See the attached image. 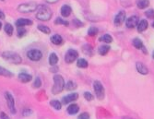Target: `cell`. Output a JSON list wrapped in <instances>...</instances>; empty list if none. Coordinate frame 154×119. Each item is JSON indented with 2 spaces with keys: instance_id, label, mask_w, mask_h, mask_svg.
Returning <instances> with one entry per match:
<instances>
[{
  "instance_id": "obj_1",
  "label": "cell",
  "mask_w": 154,
  "mask_h": 119,
  "mask_svg": "<svg viewBox=\"0 0 154 119\" xmlns=\"http://www.w3.org/2000/svg\"><path fill=\"white\" fill-rule=\"evenodd\" d=\"M52 10L45 5H40L37 7L36 9V18L42 21H49L52 17Z\"/></svg>"
},
{
  "instance_id": "obj_2",
  "label": "cell",
  "mask_w": 154,
  "mask_h": 119,
  "mask_svg": "<svg viewBox=\"0 0 154 119\" xmlns=\"http://www.w3.org/2000/svg\"><path fill=\"white\" fill-rule=\"evenodd\" d=\"M65 80L61 75H54V86L52 88L53 94L60 93L65 88Z\"/></svg>"
},
{
  "instance_id": "obj_3",
  "label": "cell",
  "mask_w": 154,
  "mask_h": 119,
  "mask_svg": "<svg viewBox=\"0 0 154 119\" xmlns=\"http://www.w3.org/2000/svg\"><path fill=\"white\" fill-rule=\"evenodd\" d=\"M2 57L5 60H7L9 63H12V64H19V63H21V60H22L21 55H18L17 53L10 52V51L4 52Z\"/></svg>"
},
{
  "instance_id": "obj_4",
  "label": "cell",
  "mask_w": 154,
  "mask_h": 119,
  "mask_svg": "<svg viewBox=\"0 0 154 119\" xmlns=\"http://www.w3.org/2000/svg\"><path fill=\"white\" fill-rule=\"evenodd\" d=\"M37 4L35 2H30V3H24L19 5L18 7V10L19 12L22 13H29V12H33V11L37 9Z\"/></svg>"
},
{
  "instance_id": "obj_5",
  "label": "cell",
  "mask_w": 154,
  "mask_h": 119,
  "mask_svg": "<svg viewBox=\"0 0 154 119\" xmlns=\"http://www.w3.org/2000/svg\"><path fill=\"white\" fill-rule=\"evenodd\" d=\"M93 89H94V92H95L96 97L99 100H102V99L104 98V86L102 85V83L99 80L94 81Z\"/></svg>"
},
{
  "instance_id": "obj_6",
  "label": "cell",
  "mask_w": 154,
  "mask_h": 119,
  "mask_svg": "<svg viewBox=\"0 0 154 119\" xmlns=\"http://www.w3.org/2000/svg\"><path fill=\"white\" fill-rule=\"evenodd\" d=\"M78 57V53L76 50L69 49L65 55V61L68 63V64H71V63H73L75 60H76Z\"/></svg>"
},
{
  "instance_id": "obj_7",
  "label": "cell",
  "mask_w": 154,
  "mask_h": 119,
  "mask_svg": "<svg viewBox=\"0 0 154 119\" xmlns=\"http://www.w3.org/2000/svg\"><path fill=\"white\" fill-rule=\"evenodd\" d=\"M27 57H28L31 61H39L42 57V54L41 51L38 49H31L27 53Z\"/></svg>"
},
{
  "instance_id": "obj_8",
  "label": "cell",
  "mask_w": 154,
  "mask_h": 119,
  "mask_svg": "<svg viewBox=\"0 0 154 119\" xmlns=\"http://www.w3.org/2000/svg\"><path fill=\"white\" fill-rule=\"evenodd\" d=\"M5 98L7 100V106L10 110V112L12 114H16V108H15V100H14V97L11 95L10 92H5Z\"/></svg>"
},
{
  "instance_id": "obj_9",
  "label": "cell",
  "mask_w": 154,
  "mask_h": 119,
  "mask_svg": "<svg viewBox=\"0 0 154 119\" xmlns=\"http://www.w3.org/2000/svg\"><path fill=\"white\" fill-rule=\"evenodd\" d=\"M139 22V19L137 16H131V17L127 19V21L125 22V25L129 29H133V28L137 26Z\"/></svg>"
},
{
  "instance_id": "obj_10",
  "label": "cell",
  "mask_w": 154,
  "mask_h": 119,
  "mask_svg": "<svg viewBox=\"0 0 154 119\" xmlns=\"http://www.w3.org/2000/svg\"><path fill=\"white\" fill-rule=\"evenodd\" d=\"M125 19V12L124 10H121L116 16V18H114V24L116 26H120L124 23Z\"/></svg>"
},
{
  "instance_id": "obj_11",
  "label": "cell",
  "mask_w": 154,
  "mask_h": 119,
  "mask_svg": "<svg viewBox=\"0 0 154 119\" xmlns=\"http://www.w3.org/2000/svg\"><path fill=\"white\" fill-rule=\"evenodd\" d=\"M78 94L74 92V93H71V94H68V95H66V96H65L62 99V102H63V104H68L69 102H72L74 101L78 100Z\"/></svg>"
},
{
  "instance_id": "obj_12",
  "label": "cell",
  "mask_w": 154,
  "mask_h": 119,
  "mask_svg": "<svg viewBox=\"0 0 154 119\" xmlns=\"http://www.w3.org/2000/svg\"><path fill=\"white\" fill-rule=\"evenodd\" d=\"M136 67H137V72H139L142 75H147L149 73V69L148 67L146 66L143 63L141 62H137L136 63Z\"/></svg>"
},
{
  "instance_id": "obj_13",
  "label": "cell",
  "mask_w": 154,
  "mask_h": 119,
  "mask_svg": "<svg viewBox=\"0 0 154 119\" xmlns=\"http://www.w3.org/2000/svg\"><path fill=\"white\" fill-rule=\"evenodd\" d=\"M31 24H33V21L29 19H19L16 21V25L18 27H24L26 25H31Z\"/></svg>"
},
{
  "instance_id": "obj_14",
  "label": "cell",
  "mask_w": 154,
  "mask_h": 119,
  "mask_svg": "<svg viewBox=\"0 0 154 119\" xmlns=\"http://www.w3.org/2000/svg\"><path fill=\"white\" fill-rule=\"evenodd\" d=\"M148 26H149L148 21H146V19H141L139 22V24H137V31H139V33H142V31H144L145 30H147Z\"/></svg>"
},
{
  "instance_id": "obj_15",
  "label": "cell",
  "mask_w": 154,
  "mask_h": 119,
  "mask_svg": "<svg viewBox=\"0 0 154 119\" xmlns=\"http://www.w3.org/2000/svg\"><path fill=\"white\" fill-rule=\"evenodd\" d=\"M133 45L136 47L137 49H142L144 51V54H147L146 53V50H145V47L143 45V43H142V41L139 38H136L133 40Z\"/></svg>"
},
{
  "instance_id": "obj_16",
  "label": "cell",
  "mask_w": 154,
  "mask_h": 119,
  "mask_svg": "<svg viewBox=\"0 0 154 119\" xmlns=\"http://www.w3.org/2000/svg\"><path fill=\"white\" fill-rule=\"evenodd\" d=\"M51 42L56 45H60L63 43V38L58 34H54L51 37Z\"/></svg>"
},
{
  "instance_id": "obj_17",
  "label": "cell",
  "mask_w": 154,
  "mask_h": 119,
  "mask_svg": "<svg viewBox=\"0 0 154 119\" xmlns=\"http://www.w3.org/2000/svg\"><path fill=\"white\" fill-rule=\"evenodd\" d=\"M19 79L23 83H27L31 80V75L27 73H21L19 75Z\"/></svg>"
},
{
  "instance_id": "obj_18",
  "label": "cell",
  "mask_w": 154,
  "mask_h": 119,
  "mask_svg": "<svg viewBox=\"0 0 154 119\" xmlns=\"http://www.w3.org/2000/svg\"><path fill=\"white\" fill-rule=\"evenodd\" d=\"M78 110H80V107H78V105L76 104H70L68 107V109H66V111H68V113L69 114H76L78 112Z\"/></svg>"
},
{
  "instance_id": "obj_19",
  "label": "cell",
  "mask_w": 154,
  "mask_h": 119,
  "mask_svg": "<svg viewBox=\"0 0 154 119\" xmlns=\"http://www.w3.org/2000/svg\"><path fill=\"white\" fill-rule=\"evenodd\" d=\"M71 14V7L68 5H64L61 7V15L63 17H68Z\"/></svg>"
},
{
  "instance_id": "obj_20",
  "label": "cell",
  "mask_w": 154,
  "mask_h": 119,
  "mask_svg": "<svg viewBox=\"0 0 154 119\" xmlns=\"http://www.w3.org/2000/svg\"><path fill=\"white\" fill-rule=\"evenodd\" d=\"M149 0H137V6L140 9H146L147 7H149Z\"/></svg>"
},
{
  "instance_id": "obj_21",
  "label": "cell",
  "mask_w": 154,
  "mask_h": 119,
  "mask_svg": "<svg viewBox=\"0 0 154 119\" xmlns=\"http://www.w3.org/2000/svg\"><path fill=\"white\" fill-rule=\"evenodd\" d=\"M109 50H110V46L109 45H101L100 47H99L98 52H99V54H100L101 55H105L106 54L109 52Z\"/></svg>"
},
{
  "instance_id": "obj_22",
  "label": "cell",
  "mask_w": 154,
  "mask_h": 119,
  "mask_svg": "<svg viewBox=\"0 0 154 119\" xmlns=\"http://www.w3.org/2000/svg\"><path fill=\"white\" fill-rule=\"evenodd\" d=\"M58 62V57H57V55L54 54V53H52L50 55H49V63H50V65H52V66H54L56 64V63Z\"/></svg>"
},
{
  "instance_id": "obj_23",
  "label": "cell",
  "mask_w": 154,
  "mask_h": 119,
  "mask_svg": "<svg viewBox=\"0 0 154 119\" xmlns=\"http://www.w3.org/2000/svg\"><path fill=\"white\" fill-rule=\"evenodd\" d=\"M0 76H4V77H12L13 74L10 72V71L7 70L6 68H4L3 66H0Z\"/></svg>"
},
{
  "instance_id": "obj_24",
  "label": "cell",
  "mask_w": 154,
  "mask_h": 119,
  "mask_svg": "<svg viewBox=\"0 0 154 119\" xmlns=\"http://www.w3.org/2000/svg\"><path fill=\"white\" fill-rule=\"evenodd\" d=\"M65 88L68 90H72L77 89V84L74 81L69 80V81L66 82V84L65 85Z\"/></svg>"
},
{
  "instance_id": "obj_25",
  "label": "cell",
  "mask_w": 154,
  "mask_h": 119,
  "mask_svg": "<svg viewBox=\"0 0 154 119\" xmlns=\"http://www.w3.org/2000/svg\"><path fill=\"white\" fill-rule=\"evenodd\" d=\"M77 66L78 67H80V68H86V67L88 66V62H87L84 58H80V59H78V60Z\"/></svg>"
},
{
  "instance_id": "obj_26",
  "label": "cell",
  "mask_w": 154,
  "mask_h": 119,
  "mask_svg": "<svg viewBox=\"0 0 154 119\" xmlns=\"http://www.w3.org/2000/svg\"><path fill=\"white\" fill-rule=\"evenodd\" d=\"M13 26L10 24V23H7V24L5 25V31H6V33L7 35H9V36H11V35L13 34Z\"/></svg>"
},
{
  "instance_id": "obj_27",
  "label": "cell",
  "mask_w": 154,
  "mask_h": 119,
  "mask_svg": "<svg viewBox=\"0 0 154 119\" xmlns=\"http://www.w3.org/2000/svg\"><path fill=\"white\" fill-rule=\"evenodd\" d=\"M50 104H51V106H53L56 110H60V109H61V107H62L61 102H59V101H57V100H53V101H51V102H50Z\"/></svg>"
},
{
  "instance_id": "obj_28",
  "label": "cell",
  "mask_w": 154,
  "mask_h": 119,
  "mask_svg": "<svg viewBox=\"0 0 154 119\" xmlns=\"http://www.w3.org/2000/svg\"><path fill=\"white\" fill-rule=\"evenodd\" d=\"M100 41L104 42V43H112L113 38H112V36L110 34H104V36H102L100 38Z\"/></svg>"
},
{
  "instance_id": "obj_29",
  "label": "cell",
  "mask_w": 154,
  "mask_h": 119,
  "mask_svg": "<svg viewBox=\"0 0 154 119\" xmlns=\"http://www.w3.org/2000/svg\"><path fill=\"white\" fill-rule=\"evenodd\" d=\"M38 30L41 31L42 33H46V34H49L51 33L50 28H48L47 26H44V25H39L38 26Z\"/></svg>"
},
{
  "instance_id": "obj_30",
  "label": "cell",
  "mask_w": 154,
  "mask_h": 119,
  "mask_svg": "<svg viewBox=\"0 0 154 119\" xmlns=\"http://www.w3.org/2000/svg\"><path fill=\"white\" fill-rule=\"evenodd\" d=\"M25 34H26V29H24L23 27H18V30H17V35H18V37L21 38V37L24 36Z\"/></svg>"
},
{
  "instance_id": "obj_31",
  "label": "cell",
  "mask_w": 154,
  "mask_h": 119,
  "mask_svg": "<svg viewBox=\"0 0 154 119\" xmlns=\"http://www.w3.org/2000/svg\"><path fill=\"white\" fill-rule=\"evenodd\" d=\"M97 33H98V29L95 27H90L88 31V34L90 36H95Z\"/></svg>"
},
{
  "instance_id": "obj_32",
  "label": "cell",
  "mask_w": 154,
  "mask_h": 119,
  "mask_svg": "<svg viewBox=\"0 0 154 119\" xmlns=\"http://www.w3.org/2000/svg\"><path fill=\"white\" fill-rule=\"evenodd\" d=\"M54 24H56V25L57 24H63V25H65V26H68V22L63 21L61 18H56V19L54 21Z\"/></svg>"
},
{
  "instance_id": "obj_33",
  "label": "cell",
  "mask_w": 154,
  "mask_h": 119,
  "mask_svg": "<svg viewBox=\"0 0 154 119\" xmlns=\"http://www.w3.org/2000/svg\"><path fill=\"white\" fill-rule=\"evenodd\" d=\"M145 15L147 16L149 19H153L154 18V10L153 9H149L145 12Z\"/></svg>"
},
{
  "instance_id": "obj_34",
  "label": "cell",
  "mask_w": 154,
  "mask_h": 119,
  "mask_svg": "<svg viewBox=\"0 0 154 119\" xmlns=\"http://www.w3.org/2000/svg\"><path fill=\"white\" fill-rule=\"evenodd\" d=\"M84 97H85V99L87 101H92V100H93V95L90 93V92H86L85 93H84Z\"/></svg>"
},
{
  "instance_id": "obj_35",
  "label": "cell",
  "mask_w": 154,
  "mask_h": 119,
  "mask_svg": "<svg viewBox=\"0 0 154 119\" xmlns=\"http://www.w3.org/2000/svg\"><path fill=\"white\" fill-rule=\"evenodd\" d=\"M41 85H42V81H41V79H40V78H39V77H37V78H36V79H35V81H34L33 86L35 87V88H40Z\"/></svg>"
},
{
  "instance_id": "obj_36",
  "label": "cell",
  "mask_w": 154,
  "mask_h": 119,
  "mask_svg": "<svg viewBox=\"0 0 154 119\" xmlns=\"http://www.w3.org/2000/svg\"><path fill=\"white\" fill-rule=\"evenodd\" d=\"M90 118V114L88 113H82L78 116V119H89Z\"/></svg>"
},
{
  "instance_id": "obj_37",
  "label": "cell",
  "mask_w": 154,
  "mask_h": 119,
  "mask_svg": "<svg viewBox=\"0 0 154 119\" xmlns=\"http://www.w3.org/2000/svg\"><path fill=\"white\" fill-rule=\"evenodd\" d=\"M0 118H1V119H10L9 117V116H7V114H5L4 112H2L1 114H0Z\"/></svg>"
},
{
  "instance_id": "obj_38",
  "label": "cell",
  "mask_w": 154,
  "mask_h": 119,
  "mask_svg": "<svg viewBox=\"0 0 154 119\" xmlns=\"http://www.w3.org/2000/svg\"><path fill=\"white\" fill-rule=\"evenodd\" d=\"M0 19H5V14H4L1 10H0Z\"/></svg>"
},
{
  "instance_id": "obj_39",
  "label": "cell",
  "mask_w": 154,
  "mask_h": 119,
  "mask_svg": "<svg viewBox=\"0 0 154 119\" xmlns=\"http://www.w3.org/2000/svg\"><path fill=\"white\" fill-rule=\"evenodd\" d=\"M45 1L46 2H48V3H56V2H57L58 1V0H45Z\"/></svg>"
},
{
  "instance_id": "obj_40",
  "label": "cell",
  "mask_w": 154,
  "mask_h": 119,
  "mask_svg": "<svg viewBox=\"0 0 154 119\" xmlns=\"http://www.w3.org/2000/svg\"><path fill=\"white\" fill-rule=\"evenodd\" d=\"M123 119H131V118H127V117H123Z\"/></svg>"
},
{
  "instance_id": "obj_41",
  "label": "cell",
  "mask_w": 154,
  "mask_h": 119,
  "mask_svg": "<svg viewBox=\"0 0 154 119\" xmlns=\"http://www.w3.org/2000/svg\"><path fill=\"white\" fill-rule=\"evenodd\" d=\"M1 27H2V23L0 22V29H1Z\"/></svg>"
},
{
  "instance_id": "obj_42",
  "label": "cell",
  "mask_w": 154,
  "mask_h": 119,
  "mask_svg": "<svg viewBox=\"0 0 154 119\" xmlns=\"http://www.w3.org/2000/svg\"><path fill=\"white\" fill-rule=\"evenodd\" d=\"M152 27L154 28V22H153V24H152Z\"/></svg>"
},
{
  "instance_id": "obj_43",
  "label": "cell",
  "mask_w": 154,
  "mask_h": 119,
  "mask_svg": "<svg viewBox=\"0 0 154 119\" xmlns=\"http://www.w3.org/2000/svg\"><path fill=\"white\" fill-rule=\"evenodd\" d=\"M152 57H153V58H154V52H153V55H152Z\"/></svg>"
},
{
  "instance_id": "obj_44",
  "label": "cell",
  "mask_w": 154,
  "mask_h": 119,
  "mask_svg": "<svg viewBox=\"0 0 154 119\" xmlns=\"http://www.w3.org/2000/svg\"><path fill=\"white\" fill-rule=\"evenodd\" d=\"M2 1H4V0H2Z\"/></svg>"
}]
</instances>
